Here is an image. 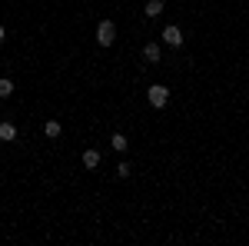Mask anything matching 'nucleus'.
I'll return each mask as SVG.
<instances>
[{
    "label": "nucleus",
    "mask_w": 249,
    "mask_h": 246,
    "mask_svg": "<svg viewBox=\"0 0 249 246\" xmlns=\"http://www.w3.org/2000/svg\"><path fill=\"white\" fill-rule=\"evenodd\" d=\"M143 14H146V17H160V14H163V0H150V3L143 7Z\"/></svg>",
    "instance_id": "nucleus-9"
},
{
    "label": "nucleus",
    "mask_w": 249,
    "mask_h": 246,
    "mask_svg": "<svg viewBox=\"0 0 249 246\" xmlns=\"http://www.w3.org/2000/svg\"><path fill=\"white\" fill-rule=\"evenodd\" d=\"M43 133H47L50 140H57L60 133H63V127H60V120H47V127H43Z\"/></svg>",
    "instance_id": "nucleus-8"
},
{
    "label": "nucleus",
    "mask_w": 249,
    "mask_h": 246,
    "mask_svg": "<svg viewBox=\"0 0 249 246\" xmlns=\"http://www.w3.org/2000/svg\"><path fill=\"white\" fill-rule=\"evenodd\" d=\"M83 167H87V170H96V167H100V150H93V147L83 150Z\"/></svg>",
    "instance_id": "nucleus-5"
},
{
    "label": "nucleus",
    "mask_w": 249,
    "mask_h": 246,
    "mask_svg": "<svg viewBox=\"0 0 249 246\" xmlns=\"http://www.w3.org/2000/svg\"><path fill=\"white\" fill-rule=\"evenodd\" d=\"M130 173H133V167H130V163H116V176H123V180H126Z\"/></svg>",
    "instance_id": "nucleus-11"
},
{
    "label": "nucleus",
    "mask_w": 249,
    "mask_h": 246,
    "mask_svg": "<svg viewBox=\"0 0 249 246\" xmlns=\"http://www.w3.org/2000/svg\"><path fill=\"white\" fill-rule=\"evenodd\" d=\"M3 40H7V30H3V27H0V43H3Z\"/></svg>",
    "instance_id": "nucleus-12"
},
{
    "label": "nucleus",
    "mask_w": 249,
    "mask_h": 246,
    "mask_svg": "<svg viewBox=\"0 0 249 246\" xmlns=\"http://www.w3.org/2000/svg\"><path fill=\"white\" fill-rule=\"evenodd\" d=\"M160 37H163V43H166V47H183V30H179L176 23L163 27V34H160Z\"/></svg>",
    "instance_id": "nucleus-3"
},
{
    "label": "nucleus",
    "mask_w": 249,
    "mask_h": 246,
    "mask_svg": "<svg viewBox=\"0 0 249 246\" xmlns=\"http://www.w3.org/2000/svg\"><path fill=\"white\" fill-rule=\"evenodd\" d=\"M0 140H3V143H14V140H17V127H14L10 120L0 123Z\"/></svg>",
    "instance_id": "nucleus-4"
},
{
    "label": "nucleus",
    "mask_w": 249,
    "mask_h": 246,
    "mask_svg": "<svg viewBox=\"0 0 249 246\" xmlns=\"http://www.w3.org/2000/svg\"><path fill=\"white\" fill-rule=\"evenodd\" d=\"M10 94H14V80H7V76H0V100H7Z\"/></svg>",
    "instance_id": "nucleus-10"
},
{
    "label": "nucleus",
    "mask_w": 249,
    "mask_h": 246,
    "mask_svg": "<svg viewBox=\"0 0 249 246\" xmlns=\"http://www.w3.org/2000/svg\"><path fill=\"white\" fill-rule=\"evenodd\" d=\"M143 60L160 63V43H143Z\"/></svg>",
    "instance_id": "nucleus-6"
},
{
    "label": "nucleus",
    "mask_w": 249,
    "mask_h": 246,
    "mask_svg": "<svg viewBox=\"0 0 249 246\" xmlns=\"http://www.w3.org/2000/svg\"><path fill=\"white\" fill-rule=\"evenodd\" d=\"M96 43H100V47H113L116 43V23L113 20H100V27H96Z\"/></svg>",
    "instance_id": "nucleus-1"
},
{
    "label": "nucleus",
    "mask_w": 249,
    "mask_h": 246,
    "mask_svg": "<svg viewBox=\"0 0 249 246\" xmlns=\"http://www.w3.org/2000/svg\"><path fill=\"white\" fill-rule=\"evenodd\" d=\"M110 147H113L116 153H123V150H126V147H130V140H126L123 133H113V136H110Z\"/></svg>",
    "instance_id": "nucleus-7"
},
{
    "label": "nucleus",
    "mask_w": 249,
    "mask_h": 246,
    "mask_svg": "<svg viewBox=\"0 0 249 246\" xmlns=\"http://www.w3.org/2000/svg\"><path fill=\"white\" fill-rule=\"evenodd\" d=\"M146 100H150V107H156V110H163V107L170 103V90H166L163 83H153V87L146 90Z\"/></svg>",
    "instance_id": "nucleus-2"
}]
</instances>
